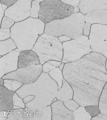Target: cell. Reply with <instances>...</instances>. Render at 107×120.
<instances>
[{"label":"cell","instance_id":"6da1fadb","mask_svg":"<svg viewBox=\"0 0 107 120\" xmlns=\"http://www.w3.org/2000/svg\"><path fill=\"white\" fill-rule=\"evenodd\" d=\"M106 60L103 55L92 51L79 60L64 64V78L73 88V99L80 106L98 105L107 82Z\"/></svg>","mask_w":107,"mask_h":120},{"label":"cell","instance_id":"7a4b0ae2","mask_svg":"<svg viewBox=\"0 0 107 120\" xmlns=\"http://www.w3.org/2000/svg\"><path fill=\"white\" fill-rule=\"evenodd\" d=\"M58 90L57 83L49 73L43 72L34 82L23 85L16 92L23 99L27 96H34V99L25 105L32 111H36L50 105L56 98Z\"/></svg>","mask_w":107,"mask_h":120},{"label":"cell","instance_id":"3957f363","mask_svg":"<svg viewBox=\"0 0 107 120\" xmlns=\"http://www.w3.org/2000/svg\"><path fill=\"white\" fill-rule=\"evenodd\" d=\"M45 23L29 17L15 23L11 28V38L21 51L32 50L40 36L44 33Z\"/></svg>","mask_w":107,"mask_h":120},{"label":"cell","instance_id":"277c9868","mask_svg":"<svg viewBox=\"0 0 107 120\" xmlns=\"http://www.w3.org/2000/svg\"><path fill=\"white\" fill-rule=\"evenodd\" d=\"M85 15L80 12L68 17L45 23L44 33L58 37L67 36L74 39L83 35Z\"/></svg>","mask_w":107,"mask_h":120},{"label":"cell","instance_id":"5b68a950","mask_svg":"<svg viewBox=\"0 0 107 120\" xmlns=\"http://www.w3.org/2000/svg\"><path fill=\"white\" fill-rule=\"evenodd\" d=\"M32 50L37 55L41 65L51 60L62 61L63 58L62 43L58 38L45 33L39 37Z\"/></svg>","mask_w":107,"mask_h":120},{"label":"cell","instance_id":"8992f818","mask_svg":"<svg viewBox=\"0 0 107 120\" xmlns=\"http://www.w3.org/2000/svg\"><path fill=\"white\" fill-rule=\"evenodd\" d=\"M74 7L60 0H44L40 3L39 17L45 23L64 19L74 13Z\"/></svg>","mask_w":107,"mask_h":120},{"label":"cell","instance_id":"52a82bcc","mask_svg":"<svg viewBox=\"0 0 107 120\" xmlns=\"http://www.w3.org/2000/svg\"><path fill=\"white\" fill-rule=\"evenodd\" d=\"M62 45L63 56L62 62L64 64L75 61L92 51L88 37L84 35L64 42Z\"/></svg>","mask_w":107,"mask_h":120},{"label":"cell","instance_id":"ba28073f","mask_svg":"<svg viewBox=\"0 0 107 120\" xmlns=\"http://www.w3.org/2000/svg\"><path fill=\"white\" fill-rule=\"evenodd\" d=\"M88 37L92 51L107 58V25L92 24Z\"/></svg>","mask_w":107,"mask_h":120},{"label":"cell","instance_id":"9c48e42d","mask_svg":"<svg viewBox=\"0 0 107 120\" xmlns=\"http://www.w3.org/2000/svg\"><path fill=\"white\" fill-rule=\"evenodd\" d=\"M43 72L42 65H33L26 67L18 68L15 71L4 75L2 78L19 81L23 84H30L34 82Z\"/></svg>","mask_w":107,"mask_h":120},{"label":"cell","instance_id":"30bf717a","mask_svg":"<svg viewBox=\"0 0 107 120\" xmlns=\"http://www.w3.org/2000/svg\"><path fill=\"white\" fill-rule=\"evenodd\" d=\"M32 4L30 0H18L5 11L4 15L13 19L16 22L24 21L30 17Z\"/></svg>","mask_w":107,"mask_h":120},{"label":"cell","instance_id":"8fae6325","mask_svg":"<svg viewBox=\"0 0 107 120\" xmlns=\"http://www.w3.org/2000/svg\"><path fill=\"white\" fill-rule=\"evenodd\" d=\"M21 51L17 48L0 58V78L18 69L19 55Z\"/></svg>","mask_w":107,"mask_h":120},{"label":"cell","instance_id":"7c38bea8","mask_svg":"<svg viewBox=\"0 0 107 120\" xmlns=\"http://www.w3.org/2000/svg\"><path fill=\"white\" fill-rule=\"evenodd\" d=\"M51 106L52 120H75L74 111L66 108L62 101L57 100Z\"/></svg>","mask_w":107,"mask_h":120},{"label":"cell","instance_id":"4fadbf2b","mask_svg":"<svg viewBox=\"0 0 107 120\" xmlns=\"http://www.w3.org/2000/svg\"><path fill=\"white\" fill-rule=\"evenodd\" d=\"M24 120H52L51 105L36 111L26 107L24 111Z\"/></svg>","mask_w":107,"mask_h":120},{"label":"cell","instance_id":"5bb4252c","mask_svg":"<svg viewBox=\"0 0 107 120\" xmlns=\"http://www.w3.org/2000/svg\"><path fill=\"white\" fill-rule=\"evenodd\" d=\"M78 7L84 15L95 10H107V0H80Z\"/></svg>","mask_w":107,"mask_h":120},{"label":"cell","instance_id":"9a60e30c","mask_svg":"<svg viewBox=\"0 0 107 120\" xmlns=\"http://www.w3.org/2000/svg\"><path fill=\"white\" fill-rule=\"evenodd\" d=\"M40 64V62L39 57L34 51L32 50L21 51L19 56V68Z\"/></svg>","mask_w":107,"mask_h":120},{"label":"cell","instance_id":"2e32d148","mask_svg":"<svg viewBox=\"0 0 107 120\" xmlns=\"http://www.w3.org/2000/svg\"><path fill=\"white\" fill-rule=\"evenodd\" d=\"M15 92L11 91L5 86H0V111H9L13 109V97Z\"/></svg>","mask_w":107,"mask_h":120},{"label":"cell","instance_id":"e0dca14e","mask_svg":"<svg viewBox=\"0 0 107 120\" xmlns=\"http://www.w3.org/2000/svg\"><path fill=\"white\" fill-rule=\"evenodd\" d=\"M85 21L91 24L107 25V10L99 9L91 11L85 15Z\"/></svg>","mask_w":107,"mask_h":120},{"label":"cell","instance_id":"ac0fdd59","mask_svg":"<svg viewBox=\"0 0 107 120\" xmlns=\"http://www.w3.org/2000/svg\"><path fill=\"white\" fill-rule=\"evenodd\" d=\"M74 91L69 83L64 79L62 87L58 89L57 92L56 98L57 100L63 102L73 99Z\"/></svg>","mask_w":107,"mask_h":120},{"label":"cell","instance_id":"d6986e66","mask_svg":"<svg viewBox=\"0 0 107 120\" xmlns=\"http://www.w3.org/2000/svg\"><path fill=\"white\" fill-rule=\"evenodd\" d=\"M0 56H4L17 48L15 42L11 38L6 40L0 41Z\"/></svg>","mask_w":107,"mask_h":120},{"label":"cell","instance_id":"ffe728a7","mask_svg":"<svg viewBox=\"0 0 107 120\" xmlns=\"http://www.w3.org/2000/svg\"><path fill=\"white\" fill-rule=\"evenodd\" d=\"M98 106L101 113L107 115V82L104 87L100 96Z\"/></svg>","mask_w":107,"mask_h":120},{"label":"cell","instance_id":"44dd1931","mask_svg":"<svg viewBox=\"0 0 107 120\" xmlns=\"http://www.w3.org/2000/svg\"><path fill=\"white\" fill-rule=\"evenodd\" d=\"M48 73L51 78L57 83L58 89H59L62 86L63 80L64 79L62 71L59 68L56 67L49 71Z\"/></svg>","mask_w":107,"mask_h":120},{"label":"cell","instance_id":"7402d4cb","mask_svg":"<svg viewBox=\"0 0 107 120\" xmlns=\"http://www.w3.org/2000/svg\"><path fill=\"white\" fill-rule=\"evenodd\" d=\"M74 120H91L92 117L89 114L85 107L80 106L76 110L74 111Z\"/></svg>","mask_w":107,"mask_h":120},{"label":"cell","instance_id":"603a6c76","mask_svg":"<svg viewBox=\"0 0 107 120\" xmlns=\"http://www.w3.org/2000/svg\"><path fill=\"white\" fill-rule=\"evenodd\" d=\"M22 83L19 81L11 79H4V86H5L8 89L16 92L17 90L20 88L23 85Z\"/></svg>","mask_w":107,"mask_h":120},{"label":"cell","instance_id":"cb8c5ba5","mask_svg":"<svg viewBox=\"0 0 107 120\" xmlns=\"http://www.w3.org/2000/svg\"><path fill=\"white\" fill-rule=\"evenodd\" d=\"M24 109H13L8 111V115L6 120H24Z\"/></svg>","mask_w":107,"mask_h":120},{"label":"cell","instance_id":"d4e9b609","mask_svg":"<svg viewBox=\"0 0 107 120\" xmlns=\"http://www.w3.org/2000/svg\"><path fill=\"white\" fill-rule=\"evenodd\" d=\"M13 109H24L26 108L25 103H24L23 99L20 97L16 94V92L13 95Z\"/></svg>","mask_w":107,"mask_h":120},{"label":"cell","instance_id":"484cf974","mask_svg":"<svg viewBox=\"0 0 107 120\" xmlns=\"http://www.w3.org/2000/svg\"><path fill=\"white\" fill-rule=\"evenodd\" d=\"M40 9V3L35 0L32 1L30 10V17L35 19H38Z\"/></svg>","mask_w":107,"mask_h":120},{"label":"cell","instance_id":"4316f807","mask_svg":"<svg viewBox=\"0 0 107 120\" xmlns=\"http://www.w3.org/2000/svg\"><path fill=\"white\" fill-rule=\"evenodd\" d=\"M15 23L16 22L13 19L9 17L4 16L1 21L0 28H11Z\"/></svg>","mask_w":107,"mask_h":120},{"label":"cell","instance_id":"83f0119b","mask_svg":"<svg viewBox=\"0 0 107 120\" xmlns=\"http://www.w3.org/2000/svg\"><path fill=\"white\" fill-rule=\"evenodd\" d=\"M85 107V109L88 112L89 114L92 117L97 116L101 112L98 105H87Z\"/></svg>","mask_w":107,"mask_h":120},{"label":"cell","instance_id":"f1b7e54d","mask_svg":"<svg viewBox=\"0 0 107 120\" xmlns=\"http://www.w3.org/2000/svg\"><path fill=\"white\" fill-rule=\"evenodd\" d=\"M63 103L66 108L73 111L76 110L80 106V105H79V103H77L76 101H75L73 99L70 100L68 101L64 102Z\"/></svg>","mask_w":107,"mask_h":120},{"label":"cell","instance_id":"f546056e","mask_svg":"<svg viewBox=\"0 0 107 120\" xmlns=\"http://www.w3.org/2000/svg\"><path fill=\"white\" fill-rule=\"evenodd\" d=\"M0 41H4L9 38L11 36V29L0 28Z\"/></svg>","mask_w":107,"mask_h":120},{"label":"cell","instance_id":"4dcf8cb0","mask_svg":"<svg viewBox=\"0 0 107 120\" xmlns=\"http://www.w3.org/2000/svg\"><path fill=\"white\" fill-rule=\"evenodd\" d=\"M55 66H52L51 64L49 63L48 61L46 62L43 65H42L43 72L46 73H49V72L51 70L55 69L56 68Z\"/></svg>","mask_w":107,"mask_h":120},{"label":"cell","instance_id":"1f68e13d","mask_svg":"<svg viewBox=\"0 0 107 120\" xmlns=\"http://www.w3.org/2000/svg\"><path fill=\"white\" fill-rule=\"evenodd\" d=\"M92 24L88 22H85V24L83 28V35L89 37L90 34V30Z\"/></svg>","mask_w":107,"mask_h":120},{"label":"cell","instance_id":"d6a6232c","mask_svg":"<svg viewBox=\"0 0 107 120\" xmlns=\"http://www.w3.org/2000/svg\"><path fill=\"white\" fill-rule=\"evenodd\" d=\"M65 4L74 7H77L79 6L80 0H60Z\"/></svg>","mask_w":107,"mask_h":120},{"label":"cell","instance_id":"836d02e7","mask_svg":"<svg viewBox=\"0 0 107 120\" xmlns=\"http://www.w3.org/2000/svg\"><path fill=\"white\" fill-rule=\"evenodd\" d=\"M18 0H0V3L5 5L8 8L15 4Z\"/></svg>","mask_w":107,"mask_h":120},{"label":"cell","instance_id":"e575fe53","mask_svg":"<svg viewBox=\"0 0 107 120\" xmlns=\"http://www.w3.org/2000/svg\"><path fill=\"white\" fill-rule=\"evenodd\" d=\"M92 120H107V115L103 114L101 112L97 116L92 117Z\"/></svg>","mask_w":107,"mask_h":120},{"label":"cell","instance_id":"d590c367","mask_svg":"<svg viewBox=\"0 0 107 120\" xmlns=\"http://www.w3.org/2000/svg\"><path fill=\"white\" fill-rule=\"evenodd\" d=\"M8 115V111H0V120H6Z\"/></svg>","mask_w":107,"mask_h":120},{"label":"cell","instance_id":"8d00e7d4","mask_svg":"<svg viewBox=\"0 0 107 120\" xmlns=\"http://www.w3.org/2000/svg\"><path fill=\"white\" fill-rule=\"evenodd\" d=\"M58 38L60 40V41L62 43H63L65 41H69L72 39L71 38L67 36H64V35L60 36Z\"/></svg>","mask_w":107,"mask_h":120},{"label":"cell","instance_id":"74e56055","mask_svg":"<svg viewBox=\"0 0 107 120\" xmlns=\"http://www.w3.org/2000/svg\"><path fill=\"white\" fill-rule=\"evenodd\" d=\"M48 62L51 64V65L55 66L56 67H59V66L61 65V64L62 63V61H59L55 60H51L48 61Z\"/></svg>","mask_w":107,"mask_h":120},{"label":"cell","instance_id":"f35d334b","mask_svg":"<svg viewBox=\"0 0 107 120\" xmlns=\"http://www.w3.org/2000/svg\"><path fill=\"white\" fill-rule=\"evenodd\" d=\"M34 98V96L33 95H30V96H27L26 97L24 98L23 99L24 102L25 104L27 103H28L29 102L32 101V100Z\"/></svg>","mask_w":107,"mask_h":120},{"label":"cell","instance_id":"ab89813d","mask_svg":"<svg viewBox=\"0 0 107 120\" xmlns=\"http://www.w3.org/2000/svg\"><path fill=\"white\" fill-rule=\"evenodd\" d=\"M4 13H5V11L2 8L1 4H0V20H1L0 21H1V22L2 19L4 17Z\"/></svg>","mask_w":107,"mask_h":120},{"label":"cell","instance_id":"60d3db41","mask_svg":"<svg viewBox=\"0 0 107 120\" xmlns=\"http://www.w3.org/2000/svg\"><path fill=\"white\" fill-rule=\"evenodd\" d=\"M80 12V10L78 6L77 7H74V13H77Z\"/></svg>","mask_w":107,"mask_h":120},{"label":"cell","instance_id":"b9f144b4","mask_svg":"<svg viewBox=\"0 0 107 120\" xmlns=\"http://www.w3.org/2000/svg\"><path fill=\"white\" fill-rule=\"evenodd\" d=\"M64 64H65L64 63H62V64H61L60 66H59V69L62 71H63V68H64Z\"/></svg>","mask_w":107,"mask_h":120},{"label":"cell","instance_id":"7bdbcfd3","mask_svg":"<svg viewBox=\"0 0 107 120\" xmlns=\"http://www.w3.org/2000/svg\"><path fill=\"white\" fill-rule=\"evenodd\" d=\"M4 79L2 78L0 79V85L4 86Z\"/></svg>","mask_w":107,"mask_h":120},{"label":"cell","instance_id":"ee69618b","mask_svg":"<svg viewBox=\"0 0 107 120\" xmlns=\"http://www.w3.org/2000/svg\"><path fill=\"white\" fill-rule=\"evenodd\" d=\"M0 4H1V3H0ZM1 5H2V8H3L4 9V11H6V10L7 9V6H6V5H4V4H1Z\"/></svg>","mask_w":107,"mask_h":120},{"label":"cell","instance_id":"f6af8a7d","mask_svg":"<svg viewBox=\"0 0 107 120\" xmlns=\"http://www.w3.org/2000/svg\"><path fill=\"white\" fill-rule=\"evenodd\" d=\"M35 0V1H37V2H39V3H41V2L44 1V0Z\"/></svg>","mask_w":107,"mask_h":120},{"label":"cell","instance_id":"bcb514c9","mask_svg":"<svg viewBox=\"0 0 107 120\" xmlns=\"http://www.w3.org/2000/svg\"><path fill=\"white\" fill-rule=\"evenodd\" d=\"M57 98H55V99H54L53 100L52 102V103H54V102H55V101H57Z\"/></svg>","mask_w":107,"mask_h":120},{"label":"cell","instance_id":"7dc6e473","mask_svg":"<svg viewBox=\"0 0 107 120\" xmlns=\"http://www.w3.org/2000/svg\"><path fill=\"white\" fill-rule=\"evenodd\" d=\"M106 70L107 71V58L106 60Z\"/></svg>","mask_w":107,"mask_h":120},{"label":"cell","instance_id":"c3c4849f","mask_svg":"<svg viewBox=\"0 0 107 120\" xmlns=\"http://www.w3.org/2000/svg\"><path fill=\"white\" fill-rule=\"evenodd\" d=\"M31 0V1H33V0Z\"/></svg>","mask_w":107,"mask_h":120}]
</instances>
